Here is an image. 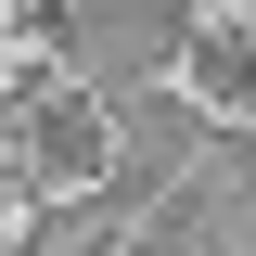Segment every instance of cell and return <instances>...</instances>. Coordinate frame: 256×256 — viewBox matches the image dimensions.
I'll return each instance as SVG.
<instances>
[{"mask_svg": "<svg viewBox=\"0 0 256 256\" xmlns=\"http://www.w3.org/2000/svg\"><path fill=\"white\" fill-rule=\"evenodd\" d=\"M26 154L52 166V180H90L102 166V102H52V116L26 128Z\"/></svg>", "mask_w": 256, "mask_h": 256, "instance_id": "7a4b0ae2", "label": "cell"}, {"mask_svg": "<svg viewBox=\"0 0 256 256\" xmlns=\"http://www.w3.org/2000/svg\"><path fill=\"white\" fill-rule=\"evenodd\" d=\"M52 26H64V52L90 64V90H102V102H141V90H154V64L192 52L180 0H64Z\"/></svg>", "mask_w": 256, "mask_h": 256, "instance_id": "6da1fadb", "label": "cell"}, {"mask_svg": "<svg viewBox=\"0 0 256 256\" xmlns=\"http://www.w3.org/2000/svg\"><path fill=\"white\" fill-rule=\"evenodd\" d=\"M205 90H218V102H244V90H256V26L205 38Z\"/></svg>", "mask_w": 256, "mask_h": 256, "instance_id": "3957f363", "label": "cell"}]
</instances>
